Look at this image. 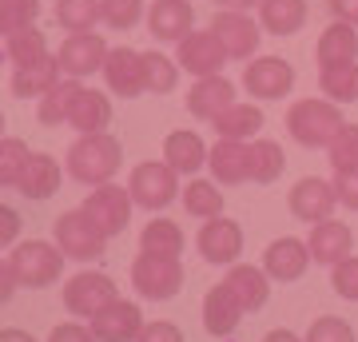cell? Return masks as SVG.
<instances>
[{
  "label": "cell",
  "instance_id": "cell-1",
  "mask_svg": "<svg viewBox=\"0 0 358 342\" xmlns=\"http://www.w3.org/2000/svg\"><path fill=\"white\" fill-rule=\"evenodd\" d=\"M124 167V148L115 136L108 131H96V136H80L72 148H68V176L76 183H112V176Z\"/></svg>",
  "mask_w": 358,
  "mask_h": 342
},
{
  "label": "cell",
  "instance_id": "cell-2",
  "mask_svg": "<svg viewBox=\"0 0 358 342\" xmlns=\"http://www.w3.org/2000/svg\"><path fill=\"white\" fill-rule=\"evenodd\" d=\"M343 127H346L343 108L334 100L310 96V100H294L291 112H287V131H291V140L303 143V148H331V140Z\"/></svg>",
  "mask_w": 358,
  "mask_h": 342
},
{
  "label": "cell",
  "instance_id": "cell-3",
  "mask_svg": "<svg viewBox=\"0 0 358 342\" xmlns=\"http://www.w3.org/2000/svg\"><path fill=\"white\" fill-rule=\"evenodd\" d=\"M64 259L68 255L60 251V243H44V239L20 243V247L8 255L16 279H20V287H28V291H44V287H52V283L64 275Z\"/></svg>",
  "mask_w": 358,
  "mask_h": 342
},
{
  "label": "cell",
  "instance_id": "cell-4",
  "mask_svg": "<svg viewBox=\"0 0 358 342\" xmlns=\"http://www.w3.org/2000/svg\"><path fill=\"white\" fill-rule=\"evenodd\" d=\"M131 287L143 299H152V303L176 299L179 287H183V263H179V255H159V251L136 255V263H131Z\"/></svg>",
  "mask_w": 358,
  "mask_h": 342
},
{
  "label": "cell",
  "instance_id": "cell-5",
  "mask_svg": "<svg viewBox=\"0 0 358 342\" xmlns=\"http://www.w3.org/2000/svg\"><path fill=\"white\" fill-rule=\"evenodd\" d=\"M128 191H131V199H136V207H148V211H164L176 195H183V187H179V171L167 164V159L136 164L131 167Z\"/></svg>",
  "mask_w": 358,
  "mask_h": 342
},
{
  "label": "cell",
  "instance_id": "cell-6",
  "mask_svg": "<svg viewBox=\"0 0 358 342\" xmlns=\"http://www.w3.org/2000/svg\"><path fill=\"white\" fill-rule=\"evenodd\" d=\"M56 243L68 259H80V263H92L100 259L103 247H108V235L100 231V223L80 207V211H64L56 219Z\"/></svg>",
  "mask_w": 358,
  "mask_h": 342
},
{
  "label": "cell",
  "instance_id": "cell-7",
  "mask_svg": "<svg viewBox=\"0 0 358 342\" xmlns=\"http://www.w3.org/2000/svg\"><path fill=\"white\" fill-rule=\"evenodd\" d=\"M120 299V287H115L112 275H103V271H84L76 279H68L64 287V311L76 318H92L100 315L108 303Z\"/></svg>",
  "mask_w": 358,
  "mask_h": 342
},
{
  "label": "cell",
  "instance_id": "cell-8",
  "mask_svg": "<svg viewBox=\"0 0 358 342\" xmlns=\"http://www.w3.org/2000/svg\"><path fill=\"white\" fill-rule=\"evenodd\" d=\"M176 60L183 72H192L195 80L203 76H223V68H227V48H223V40L215 36V28H207V32H192V36L179 40V52Z\"/></svg>",
  "mask_w": 358,
  "mask_h": 342
},
{
  "label": "cell",
  "instance_id": "cell-9",
  "mask_svg": "<svg viewBox=\"0 0 358 342\" xmlns=\"http://www.w3.org/2000/svg\"><path fill=\"white\" fill-rule=\"evenodd\" d=\"M287 207H291L294 219L303 223H322V219H334V207H338V191H334V179H319V176H307L299 179L287 195Z\"/></svg>",
  "mask_w": 358,
  "mask_h": 342
},
{
  "label": "cell",
  "instance_id": "cell-10",
  "mask_svg": "<svg viewBox=\"0 0 358 342\" xmlns=\"http://www.w3.org/2000/svg\"><path fill=\"white\" fill-rule=\"evenodd\" d=\"M243 88L255 100H282L294 88V64H287L282 56H255L243 72Z\"/></svg>",
  "mask_w": 358,
  "mask_h": 342
},
{
  "label": "cell",
  "instance_id": "cell-11",
  "mask_svg": "<svg viewBox=\"0 0 358 342\" xmlns=\"http://www.w3.org/2000/svg\"><path fill=\"white\" fill-rule=\"evenodd\" d=\"M131 203H136V199H131L128 187H120V183H100V187L84 199V211H88V215L100 223L103 235L112 239V235H120V231L128 227Z\"/></svg>",
  "mask_w": 358,
  "mask_h": 342
},
{
  "label": "cell",
  "instance_id": "cell-12",
  "mask_svg": "<svg viewBox=\"0 0 358 342\" xmlns=\"http://www.w3.org/2000/svg\"><path fill=\"white\" fill-rule=\"evenodd\" d=\"M211 28H215V36L223 40V48H227L231 60H255L259 52V24L251 20L247 13H235V8H219L215 20H211Z\"/></svg>",
  "mask_w": 358,
  "mask_h": 342
},
{
  "label": "cell",
  "instance_id": "cell-13",
  "mask_svg": "<svg viewBox=\"0 0 358 342\" xmlns=\"http://www.w3.org/2000/svg\"><path fill=\"white\" fill-rule=\"evenodd\" d=\"M108 44H103V36H96V32H72V36L60 44V68H64V76H92V72H100L103 64H108Z\"/></svg>",
  "mask_w": 358,
  "mask_h": 342
},
{
  "label": "cell",
  "instance_id": "cell-14",
  "mask_svg": "<svg viewBox=\"0 0 358 342\" xmlns=\"http://www.w3.org/2000/svg\"><path fill=\"white\" fill-rule=\"evenodd\" d=\"M199 255H203L207 263H215V266H227L235 263L239 255H243V227L235 223V219H207L203 231H199Z\"/></svg>",
  "mask_w": 358,
  "mask_h": 342
},
{
  "label": "cell",
  "instance_id": "cell-15",
  "mask_svg": "<svg viewBox=\"0 0 358 342\" xmlns=\"http://www.w3.org/2000/svg\"><path fill=\"white\" fill-rule=\"evenodd\" d=\"M103 80H108V88L115 96H124V100H136L148 92V80H143V52L136 48H112L108 52V64H103Z\"/></svg>",
  "mask_w": 358,
  "mask_h": 342
},
{
  "label": "cell",
  "instance_id": "cell-16",
  "mask_svg": "<svg viewBox=\"0 0 358 342\" xmlns=\"http://www.w3.org/2000/svg\"><path fill=\"white\" fill-rule=\"evenodd\" d=\"M310 247L303 239H294V235H282V239H275L263 251V271H267L275 283H294V279H303L307 275V266H310Z\"/></svg>",
  "mask_w": 358,
  "mask_h": 342
},
{
  "label": "cell",
  "instance_id": "cell-17",
  "mask_svg": "<svg viewBox=\"0 0 358 342\" xmlns=\"http://www.w3.org/2000/svg\"><path fill=\"white\" fill-rule=\"evenodd\" d=\"M148 28L155 40L164 44H179L183 36L195 32V8L192 0H152L148 8Z\"/></svg>",
  "mask_w": 358,
  "mask_h": 342
},
{
  "label": "cell",
  "instance_id": "cell-18",
  "mask_svg": "<svg viewBox=\"0 0 358 342\" xmlns=\"http://www.w3.org/2000/svg\"><path fill=\"white\" fill-rule=\"evenodd\" d=\"M92 334L100 342H136L143 330V315L136 303H124V299H115L100 311V315H92Z\"/></svg>",
  "mask_w": 358,
  "mask_h": 342
},
{
  "label": "cell",
  "instance_id": "cell-19",
  "mask_svg": "<svg viewBox=\"0 0 358 342\" xmlns=\"http://www.w3.org/2000/svg\"><path fill=\"white\" fill-rule=\"evenodd\" d=\"M307 247H310V255H315V263L338 266L343 259H350V251H355V231H350V223H343V219H322V223L310 227Z\"/></svg>",
  "mask_w": 358,
  "mask_h": 342
},
{
  "label": "cell",
  "instance_id": "cell-20",
  "mask_svg": "<svg viewBox=\"0 0 358 342\" xmlns=\"http://www.w3.org/2000/svg\"><path fill=\"white\" fill-rule=\"evenodd\" d=\"M231 104H239V100H235V84L227 76H203V80H195L192 92H187V112L195 120H211L215 124Z\"/></svg>",
  "mask_w": 358,
  "mask_h": 342
},
{
  "label": "cell",
  "instance_id": "cell-21",
  "mask_svg": "<svg viewBox=\"0 0 358 342\" xmlns=\"http://www.w3.org/2000/svg\"><path fill=\"white\" fill-rule=\"evenodd\" d=\"M243 315H247L243 303L235 299V291H231L227 283H215V287L207 291V299H203V327H207V334L227 339V334L239 330Z\"/></svg>",
  "mask_w": 358,
  "mask_h": 342
},
{
  "label": "cell",
  "instance_id": "cell-22",
  "mask_svg": "<svg viewBox=\"0 0 358 342\" xmlns=\"http://www.w3.org/2000/svg\"><path fill=\"white\" fill-rule=\"evenodd\" d=\"M64 80V68H60V56H44L36 64H20L13 72V96L16 100H40L44 92H52Z\"/></svg>",
  "mask_w": 358,
  "mask_h": 342
},
{
  "label": "cell",
  "instance_id": "cell-23",
  "mask_svg": "<svg viewBox=\"0 0 358 342\" xmlns=\"http://www.w3.org/2000/svg\"><path fill=\"white\" fill-rule=\"evenodd\" d=\"M207 167H211V176L215 183L223 187H239L251 179V155H247V143L243 140H219L207 155Z\"/></svg>",
  "mask_w": 358,
  "mask_h": 342
},
{
  "label": "cell",
  "instance_id": "cell-24",
  "mask_svg": "<svg viewBox=\"0 0 358 342\" xmlns=\"http://www.w3.org/2000/svg\"><path fill=\"white\" fill-rule=\"evenodd\" d=\"M60 179H64V167L56 164L52 155L36 152L32 159H28V167H24V176H20V183H16V191H20L24 199H32V203H44V199H52V195L60 191Z\"/></svg>",
  "mask_w": 358,
  "mask_h": 342
},
{
  "label": "cell",
  "instance_id": "cell-25",
  "mask_svg": "<svg viewBox=\"0 0 358 342\" xmlns=\"http://www.w3.org/2000/svg\"><path fill=\"white\" fill-rule=\"evenodd\" d=\"M223 283L235 291V299L243 303V311H263L267 299H271V283H275V279H271L267 271L251 266V263H235Z\"/></svg>",
  "mask_w": 358,
  "mask_h": 342
},
{
  "label": "cell",
  "instance_id": "cell-26",
  "mask_svg": "<svg viewBox=\"0 0 358 342\" xmlns=\"http://www.w3.org/2000/svg\"><path fill=\"white\" fill-rule=\"evenodd\" d=\"M108 124H112V100L92 88H80V96L72 100V112H68V127L80 136H96Z\"/></svg>",
  "mask_w": 358,
  "mask_h": 342
},
{
  "label": "cell",
  "instance_id": "cell-27",
  "mask_svg": "<svg viewBox=\"0 0 358 342\" xmlns=\"http://www.w3.org/2000/svg\"><path fill=\"white\" fill-rule=\"evenodd\" d=\"M207 155H211V148H203V140L195 131H183L179 127V131H171L164 140V159L176 167L179 176H195L207 164Z\"/></svg>",
  "mask_w": 358,
  "mask_h": 342
},
{
  "label": "cell",
  "instance_id": "cell-28",
  "mask_svg": "<svg viewBox=\"0 0 358 342\" xmlns=\"http://www.w3.org/2000/svg\"><path fill=\"white\" fill-rule=\"evenodd\" d=\"M259 24L271 36H294L307 24V0H263L259 4Z\"/></svg>",
  "mask_w": 358,
  "mask_h": 342
},
{
  "label": "cell",
  "instance_id": "cell-29",
  "mask_svg": "<svg viewBox=\"0 0 358 342\" xmlns=\"http://www.w3.org/2000/svg\"><path fill=\"white\" fill-rule=\"evenodd\" d=\"M315 52H319L322 68H331V64H358V32H355V24L334 20L331 28H322L319 48Z\"/></svg>",
  "mask_w": 358,
  "mask_h": 342
},
{
  "label": "cell",
  "instance_id": "cell-30",
  "mask_svg": "<svg viewBox=\"0 0 358 342\" xmlns=\"http://www.w3.org/2000/svg\"><path fill=\"white\" fill-rule=\"evenodd\" d=\"M259 127H263V112H259V104H231L227 112L215 120V131L219 140H259Z\"/></svg>",
  "mask_w": 358,
  "mask_h": 342
},
{
  "label": "cell",
  "instance_id": "cell-31",
  "mask_svg": "<svg viewBox=\"0 0 358 342\" xmlns=\"http://www.w3.org/2000/svg\"><path fill=\"white\" fill-rule=\"evenodd\" d=\"M247 155H251V183H259V187L275 183V179L282 176V167H287L282 148L275 140H263V136L247 143Z\"/></svg>",
  "mask_w": 358,
  "mask_h": 342
},
{
  "label": "cell",
  "instance_id": "cell-32",
  "mask_svg": "<svg viewBox=\"0 0 358 342\" xmlns=\"http://www.w3.org/2000/svg\"><path fill=\"white\" fill-rule=\"evenodd\" d=\"M80 84L76 76H68V80H60L52 92H44L40 96V108H36V115H40V124L44 127H60V124H68V112H72V100L80 96Z\"/></svg>",
  "mask_w": 358,
  "mask_h": 342
},
{
  "label": "cell",
  "instance_id": "cell-33",
  "mask_svg": "<svg viewBox=\"0 0 358 342\" xmlns=\"http://www.w3.org/2000/svg\"><path fill=\"white\" fill-rule=\"evenodd\" d=\"M319 88L334 104H358V64H331L319 68Z\"/></svg>",
  "mask_w": 358,
  "mask_h": 342
},
{
  "label": "cell",
  "instance_id": "cell-34",
  "mask_svg": "<svg viewBox=\"0 0 358 342\" xmlns=\"http://www.w3.org/2000/svg\"><path fill=\"white\" fill-rule=\"evenodd\" d=\"M183 207H187V215L195 219H215L223 215V191H219V183H211V179H195L183 187Z\"/></svg>",
  "mask_w": 358,
  "mask_h": 342
},
{
  "label": "cell",
  "instance_id": "cell-35",
  "mask_svg": "<svg viewBox=\"0 0 358 342\" xmlns=\"http://www.w3.org/2000/svg\"><path fill=\"white\" fill-rule=\"evenodd\" d=\"M183 231L171 219H152L140 231V251H159V255H183Z\"/></svg>",
  "mask_w": 358,
  "mask_h": 342
},
{
  "label": "cell",
  "instance_id": "cell-36",
  "mask_svg": "<svg viewBox=\"0 0 358 342\" xmlns=\"http://www.w3.org/2000/svg\"><path fill=\"white\" fill-rule=\"evenodd\" d=\"M56 24L68 32H92L100 24V0H56Z\"/></svg>",
  "mask_w": 358,
  "mask_h": 342
},
{
  "label": "cell",
  "instance_id": "cell-37",
  "mask_svg": "<svg viewBox=\"0 0 358 342\" xmlns=\"http://www.w3.org/2000/svg\"><path fill=\"white\" fill-rule=\"evenodd\" d=\"M8 60L20 68V64H36V60H44V56H52L48 52V36L40 32L36 24L32 28H24V32H16V36H8Z\"/></svg>",
  "mask_w": 358,
  "mask_h": 342
},
{
  "label": "cell",
  "instance_id": "cell-38",
  "mask_svg": "<svg viewBox=\"0 0 358 342\" xmlns=\"http://www.w3.org/2000/svg\"><path fill=\"white\" fill-rule=\"evenodd\" d=\"M143 80H148V92L164 96L179 84V60H167L164 52H143Z\"/></svg>",
  "mask_w": 358,
  "mask_h": 342
},
{
  "label": "cell",
  "instance_id": "cell-39",
  "mask_svg": "<svg viewBox=\"0 0 358 342\" xmlns=\"http://www.w3.org/2000/svg\"><path fill=\"white\" fill-rule=\"evenodd\" d=\"M40 20V0H0V32H24Z\"/></svg>",
  "mask_w": 358,
  "mask_h": 342
},
{
  "label": "cell",
  "instance_id": "cell-40",
  "mask_svg": "<svg viewBox=\"0 0 358 342\" xmlns=\"http://www.w3.org/2000/svg\"><path fill=\"white\" fill-rule=\"evenodd\" d=\"M143 0H100V24H108L112 32H128L140 24Z\"/></svg>",
  "mask_w": 358,
  "mask_h": 342
},
{
  "label": "cell",
  "instance_id": "cell-41",
  "mask_svg": "<svg viewBox=\"0 0 358 342\" xmlns=\"http://www.w3.org/2000/svg\"><path fill=\"white\" fill-rule=\"evenodd\" d=\"M28 159H32V152H28L24 140H4L0 143V183H4V187H16L20 176H24Z\"/></svg>",
  "mask_w": 358,
  "mask_h": 342
},
{
  "label": "cell",
  "instance_id": "cell-42",
  "mask_svg": "<svg viewBox=\"0 0 358 342\" xmlns=\"http://www.w3.org/2000/svg\"><path fill=\"white\" fill-rule=\"evenodd\" d=\"M327 155H331V167H334V171L358 167V127H350V124H346L343 131H338V136L331 140Z\"/></svg>",
  "mask_w": 358,
  "mask_h": 342
},
{
  "label": "cell",
  "instance_id": "cell-43",
  "mask_svg": "<svg viewBox=\"0 0 358 342\" xmlns=\"http://www.w3.org/2000/svg\"><path fill=\"white\" fill-rule=\"evenodd\" d=\"M303 342H358L355 339V327L346 322V318H334V315H322L310 322L307 339Z\"/></svg>",
  "mask_w": 358,
  "mask_h": 342
},
{
  "label": "cell",
  "instance_id": "cell-44",
  "mask_svg": "<svg viewBox=\"0 0 358 342\" xmlns=\"http://www.w3.org/2000/svg\"><path fill=\"white\" fill-rule=\"evenodd\" d=\"M331 287L338 291V299L358 303V255H350L338 266H331Z\"/></svg>",
  "mask_w": 358,
  "mask_h": 342
},
{
  "label": "cell",
  "instance_id": "cell-45",
  "mask_svg": "<svg viewBox=\"0 0 358 342\" xmlns=\"http://www.w3.org/2000/svg\"><path fill=\"white\" fill-rule=\"evenodd\" d=\"M334 191H338V203L358 211V167H346V171H334Z\"/></svg>",
  "mask_w": 358,
  "mask_h": 342
},
{
  "label": "cell",
  "instance_id": "cell-46",
  "mask_svg": "<svg viewBox=\"0 0 358 342\" xmlns=\"http://www.w3.org/2000/svg\"><path fill=\"white\" fill-rule=\"evenodd\" d=\"M136 342H183V330L176 322H143Z\"/></svg>",
  "mask_w": 358,
  "mask_h": 342
},
{
  "label": "cell",
  "instance_id": "cell-47",
  "mask_svg": "<svg viewBox=\"0 0 358 342\" xmlns=\"http://www.w3.org/2000/svg\"><path fill=\"white\" fill-rule=\"evenodd\" d=\"M48 342H100L92 334V327H80V322H60V327L48 334Z\"/></svg>",
  "mask_w": 358,
  "mask_h": 342
},
{
  "label": "cell",
  "instance_id": "cell-48",
  "mask_svg": "<svg viewBox=\"0 0 358 342\" xmlns=\"http://www.w3.org/2000/svg\"><path fill=\"white\" fill-rule=\"evenodd\" d=\"M16 235H20V215L13 207H0V247L16 243Z\"/></svg>",
  "mask_w": 358,
  "mask_h": 342
},
{
  "label": "cell",
  "instance_id": "cell-49",
  "mask_svg": "<svg viewBox=\"0 0 358 342\" xmlns=\"http://www.w3.org/2000/svg\"><path fill=\"white\" fill-rule=\"evenodd\" d=\"M331 13H334V20L358 28V0H331Z\"/></svg>",
  "mask_w": 358,
  "mask_h": 342
},
{
  "label": "cell",
  "instance_id": "cell-50",
  "mask_svg": "<svg viewBox=\"0 0 358 342\" xmlns=\"http://www.w3.org/2000/svg\"><path fill=\"white\" fill-rule=\"evenodd\" d=\"M16 287H20V279H16L13 263H0V303H8Z\"/></svg>",
  "mask_w": 358,
  "mask_h": 342
},
{
  "label": "cell",
  "instance_id": "cell-51",
  "mask_svg": "<svg viewBox=\"0 0 358 342\" xmlns=\"http://www.w3.org/2000/svg\"><path fill=\"white\" fill-rule=\"evenodd\" d=\"M219 8H235V13H251V8H259L263 0H215Z\"/></svg>",
  "mask_w": 358,
  "mask_h": 342
},
{
  "label": "cell",
  "instance_id": "cell-52",
  "mask_svg": "<svg viewBox=\"0 0 358 342\" xmlns=\"http://www.w3.org/2000/svg\"><path fill=\"white\" fill-rule=\"evenodd\" d=\"M0 342H36V339L20 327H8V330H0Z\"/></svg>",
  "mask_w": 358,
  "mask_h": 342
},
{
  "label": "cell",
  "instance_id": "cell-53",
  "mask_svg": "<svg viewBox=\"0 0 358 342\" xmlns=\"http://www.w3.org/2000/svg\"><path fill=\"white\" fill-rule=\"evenodd\" d=\"M263 342H303V339H299V334H291L287 327H275V330H271V334H267Z\"/></svg>",
  "mask_w": 358,
  "mask_h": 342
}]
</instances>
